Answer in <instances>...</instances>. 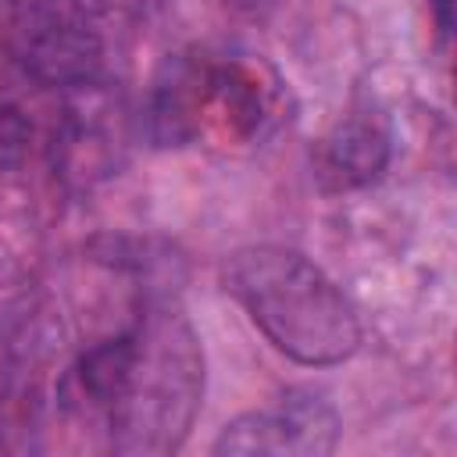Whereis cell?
<instances>
[{"label":"cell","mask_w":457,"mask_h":457,"mask_svg":"<svg viewBox=\"0 0 457 457\" xmlns=\"http://www.w3.org/2000/svg\"><path fill=\"white\" fill-rule=\"evenodd\" d=\"M204 350L182 311L146 303L129 328L86 346L57 386L68 418L125 457L175 453L200 411Z\"/></svg>","instance_id":"6da1fadb"},{"label":"cell","mask_w":457,"mask_h":457,"mask_svg":"<svg viewBox=\"0 0 457 457\" xmlns=\"http://www.w3.org/2000/svg\"><path fill=\"white\" fill-rule=\"evenodd\" d=\"M221 282L264 339L296 364H339L361 346V318L350 296L300 250L243 246L228 253Z\"/></svg>","instance_id":"7a4b0ae2"},{"label":"cell","mask_w":457,"mask_h":457,"mask_svg":"<svg viewBox=\"0 0 457 457\" xmlns=\"http://www.w3.org/2000/svg\"><path fill=\"white\" fill-rule=\"evenodd\" d=\"M268 118V89L261 75L214 54H175L154 79L146 121L150 136L164 146L186 143H246Z\"/></svg>","instance_id":"3957f363"},{"label":"cell","mask_w":457,"mask_h":457,"mask_svg":"<svg viewBox=\"0 0 457 457\" xmlns=\"http://www.w3.org/2000/svg\"><path fill=\"white\" fill-rule=\"evenodd\" d=\"M0 43L39 86L71 93L100 79L104 43L86 0H0Z\"/></svg>","instance_id":"277c9868"},{"label":"cell","mask_w":457,"mask_h":457,"mask_svg":"<svg viewBox=\"0 0 457 457\" xmlns=\"http://www.w3.org/2000/svg\"><path fill=\"white\" fill-rule=\"evenodd\" d=\"M339 439V414L318 393H286L268 407L246 411L221 428L211 453L250 457V453H286V457H321L332 453Z\"/></svg>","instance_id":"5b68a950"},{"label":"cell","mask_w":457,"mask_h":457,"mask_svg":"<svg viewBox=\"0 0 457 457\" xmlns=\"http://www.w3.org/2000/svg\"><path fill=\"white\" fill-rule=\"evenodd\" d=\"M393 136L386 114L364 100L353 104L318 143V175L328 189H357L375 182L389 164Z\"/></svg>","instance_id":"8992f818"}]
</instances>
